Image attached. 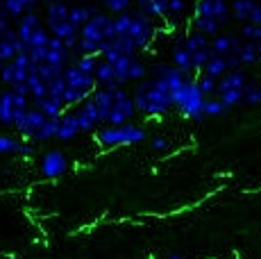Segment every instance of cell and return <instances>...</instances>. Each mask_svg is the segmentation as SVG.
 <instances>
[{
  "mask_svg": "<svg viewBox=\"0 0 261 259\" xmlns=\"http://www.w3.org/2000/svg\"><path fill=\"white\" fill-rule=\"evenodd\" d=\"M154 37H157V21L141 9L137 12L127 9V12L112 16V39L107 48H114L125 55H137L139 50H145L154 41Z\"/></svg>",
  "mask_w": 261,
  "mask_h": 259,
  "instance_id": "obj_1",
  "label": "cell"
},
{
  "mask_svg": "<svg viewBox=\"0 0 261 259\" xmlns=\"http://www.w3.org/2000/svg\"><path fill=\"white\" fill-rule=\"evenodd\" d=\"M112 39V14L98 9L82 28L75 46V55H102Z\"/></svg>",
  "mask_w": 261,
  "mask_h": 259,
  "instance_id": "obj_2",
  "label": "cell"
},
{
  "mask_svg": "<svg viewBox=\"0 0 261 259\" xmlns=\"http://www.w3.org/2000/svg\"><path fill=\"white\" fill-rule=\"evenodd\" d=\"M16 37H18V41H21L23 53H28L30 57H32V62L37 64L39 59H41V55L46 50L53 34H50V30L46 28V23L41 21V16H39L34 9H30V12H25L23 16L18 18Z\"/></svg>",
  "mask_w": 261,
  "mask_h": 259,
  "instance_id": "obj_3",
  "label": "cell"
},
{
  "mask_svg": "<svg viewBox=\"0 0 261 259\" xmlns=\"http://www.w3.org/2000/svg\"><path fill=\"white\" fill-rule=\"evenodd\" d=\"M229 16H232V9L227 0H195L191 28L212 39L223 30V25H227Z\"/></svg>",
  "mask_w": 261,
  "mask_h": 259,
  "instance_id": "obj_4",
  "label": "cell"
},
{
  "mask_svg": "<svg viewBox=\"0 0 261 259\" xmlns=\"http://www.w3.org/2000/svg\"><path fill=\"white\" fill-rule=\"evenodd\" d=\"M132 98L134 105H137V112L143 114V116H164L175 107L173 96L168 91H164L154 77H143L134 87Z\"/></svg>",
  "mask_w": 261,
  "mask_h": 259,
  "instance_id": "obj_5",
  "label": "cell"
},
{
  "mask_svg": "<svg viewBox=\"0 0 261 259\" xmlns=\"http://www.w3.org/2000/svg\"><path fill=\"white\" fill-rule=\"evenodd\" d=\"M46 28L50 34L62 39L68 48L75 53L80 39V28L71 23V3L68 0H55V3L46 5Z\"/></svg>",
  "mask_w": 261,
  "mask_h": 259,
  "instance_id": "obj_6",
  "label": "cell"
},
{
  "mask_svg": "<svg viewBox=\"0 0 261 259\" xmlns=\"http://www.w3.org/2000/svg\"><path fill=\"white\" fill-rule=\"evenodd\" d=\"M148 139L145 130L137 123H120V125H105L95 130V143L100 148H120V146H137Z\"/></svg>",
  "mask_w": 261,
  "mask_h": 259,
  "instance_id": "obj_7",
  "label": "cell"
},
{
  "mask_svg": "<svg viewBox=\"0 0 261 259\" xmlns=\"http://www.w3.org/2000/svg\"><path fill=\"white\" fill-rule=\"evenodd\" d=\"M204 100H207V96L200 91L198 82H195L193 77H189L187 82L173 93V105L184 116L193 118V121H202L204 118Z\"/></svg>",
  "mask_w": 261,
  "mask_h": 259,
  "instance_id": "obj_8",
  "label": "cell"
},
{
  "mask_svg": "<svg viewBox=\"0 0 261 259\" xmlns=\"http://www.w3.org/2000/svg\"><path fill=\"white\" fill-rule=\"evenodd\" d=\"M32 107V98L21 96L16 93L12 87H3L0 89V125L16 130V125L21 123V118L25 116V112Z\"/></svg>",
  "mask_w": 261,
  "mask_h": 259,
  "instance_id": "obj_9",
  "label": "cell"
},
{
  "mask_svg": "<svg viewBox=\"0 0 261 259\" xmlns=\"http://www.w3.org/2000/svg\"><path fill=\"white\" fill-rule=\"evenodd\" d=\"M37 68V64L32 62L28 53H18L14 59L3 64V71H0V84L3 87H14V84L28 82V77L32 75V71Z\"/></svg>",
  "mask_w": 261,
  "mask_h": 259,
  "instance_id": "obj_10",
  "label": "cell"
},
{
  "mask_svg": "<svg viewBox=\"0 0 261 259\" xmlns=\"http://www.w3.org/2000/svg\"><path fill=\"white\" fill-rule=\"evenodd\" d=\"M137 114V105H134L132 93L125 87H116L114 89V105L109 109V116L105 125H120V123H127L134 118Z\"/></svg>",
  "mask_w": 261,
  "mask_h": 259,
  "instance_id": "obj_11",
  "label": "cell"
},
{
  "mask_svg": "<svg viewBox=\"0 0 261 259\" xmlns=\"http://www.w3.org/2000/svg\"><path fill=\"white\" fill-rule=\"evenodd\" d=\"M62 77H64V82H66L68 89L84 93V96H91V93L95 91V87H98V82H95L93 73L82 71V68H77L73 62L62 71Z\"/></svg>",
  "mask_w": 261,
  "mask_h": 259,
  "instance_id": "obj_12",
  "label": "cell"
},
{
  "mask_svg": "<svg viewBox=\"0 0 261 259\" xmlns=\"http://www.w3.org/2000/svg\"><path fill=\"white\" fill-rule=\"evenodd\" d=\"M152 77L157 80L159 87H162L164 91H168L170 96H173V93L189 80L187 73H182L177 66H173V64H157V66H154V75Z\"/></svg>",
  "mask_w": 261,
  "mask_h": 259,
  "instance_id": "obj_13",
  "label": "cell"
},
{
  "mask_svg": "<svg viewBox=\"0 0 261 259\" xmlns=\"http://www.w3.org/2000/svg\"><path fill=\"white\" fill-rule=\"evenodd\" d=\"M39 171L46 180H59L62 175H66L68 171V159L62 150H48L41 155L39 162Z\"/></svg>",
  "mask_w": 261,
  "mask_h": 259,
  "instance_id": "obj_14",
  "label": "cell"
},
{
  "mask_svg": "<svg viewBox=\"0 0 261 259\" xmlns=\"http://www.w3.org/2000/svg\"><path fill=\"white\" fill-rule=\"evenodd\" d=\"M73 112H75V118H77L80 132H95V130L102 125L98 107H95V102L91 100V96H89L84 102H80L77 107H73Z\"/></svg>",
  "mask_w": 261,
  "mask_h": 259,
  "instance_id": "obj_15",
  "label": "cell"
},
{
  "mask_svg": "<svg viewBox=\"0 0 261 259\" xmlns=\"http://www.w3.org/2000/svg\"><path fill=\"white\" fill-rule=\"evenodd\" d=\"M48 121V116L41 112L39 107H30L28 112H25V116L21 118V123L16 125V134L21 139H28V141H34V137H37V132L41 130V125Z\"/></svg>",
  "mask_w": 261,
  "mask_h": 259,
  "instance_id": "obj_16",
  "label": "cell"
},
{
  "mask_svg": "<svg viewBox=\"0 0 261 259\" xmlns=\"http://www.w3.org/2000/svg\"><path fill=\"white\" fill-rule=\"evenodd\" d=\"M18 53H23L21 41L16 37V28H7L0 32V62H9L14 59Z\"/></svg>",
  "mask_w": 261,
  "mask_h": 259,
  "instance_id": "obj_17",
  "label": "cell"
},
{
  "mask_svg": "<svg viewBox=\"0 0 261 259\" xmlns=\"http://www.w3.org/2000/svg\"><path fill=\"white\" fill-rule=\"evenodd\" d=\"M241 46V37L239 34H223L218 32L216 37H212L209 41V48H212V55H220V57H227V55H234Z\"/></svg>",
  "mask_w": 261,
  "mask_h": 259,
  "instance_id": "obj_18",
  "label": "cell"
},
{
  "mask_svg": "<svg viewBox=\"0 0 261 259\" xmlns=\"http://www.w3.org/2000/svg\"><path fill=\"white\" fill-rule=\"evenodd\" d=\"M80 134V125L77 118H75V112H64L62 116L57 118V132H55V139L57 141H73Z\"/></svg>",
  "mask_w": 261,
  "mask_h": 259,
  "instance_id": "obj_19",
  "label": "cell"
},
{
  "mask_svg": "<svg viewBox=\"0 0 261 259\" xmlns=\"http://www.w3.org/2000/svg\"><path fill=\"white\" fill-rule=\"evenodd\" d=\"M170 64H173V66H177L182 73H187L189 77L195 73L193 57H191V53L187 50V46L182 43V39H179V41L173 46V50H170Z\"/></svg>",
  "mask_w": 261,
  "mask_h": 259,
  "instance_id": "obj_20",
  "label": "cell"
},
{
  "mask_svg": "<svg viewBox=\"0 0 261 259\" xmlns=\"http://www.w3.org/2000/svg\"><path fill=\"white\" fill-rule=\"evenodd\" d=\"M37 3H39V0H3L0 12H3L5 16H9L12 21H18L25 12L34 9V5H37Z\"/></svg>",
  "mask_w": 261,
  "mask_h": 259,
  "instance_id": "obj_21",
  "label": "cell"
},
{
  "mask_svg": "<svg viewBox=\"0 0 261 259\" xmlns=\"http://www.w3.org/2000/svg\"><path fill=\"white\" fill-rule=\"evenodd\" d=\"M32 105H34V107H39L50 118H59L64 112H66V105L59 100V98L50 96V93H46V96H41V98H37V100H32Z\"/></svg>",
  "mask_w": 261,
  "mask_h": 259,
  "instance_id": "obj_22",
  "label": "cell"
},
{
  "mask_svg": "<svg viewBox=\"0 0 261 259\" xmlns=\"http://www.w3.org/2000/svg\"><path fill=\"white\" fill-rule=\"evenodd\" d=\"M93 77H95V82H98V87H107V89L118 87L116 75H114V66L105 57H100L98 66H95V71H93Z\"/></svg>",
  "mask_w": 261,
  "mask_h": 259,
  "instance_id": "obj_23",
  "label": "cell"
},
{
  "mask_svg": "<svg viewBox=\"0 0 261 259\" xmlns=\"http://www.w3.org/2000/svg\"><path fill=\"white\" fill-rule=\"evenodd\" d=\"M98 9L100 7H95V5H89V3H84V0H77V3L71 5V23L73 25H77V28H82L84 23H87L95 12H98Z\"/></svg>",
  "mask_w": 261,
  "mask_h": 259,
  "instance_id": "obj_24",
  "label": "cell"
},
{
  "mask_svg": "<svg viewBox=\"0 0 261 259\" xmlns=\"http://www.w3.org/2000/svg\"><path fill=\"white\" fill-rule=\"evenodd\" d=\"M209 41H212V39H209L207 34L198 32V30H191V32H187V34L182 37V43L187 46V50L191 53V57H193L195 53H200V50H207V48H209Z\"/></svg>",
  "mask_w": 261,
  "mask_h": 259,
  "instance_id": "obj_25",
  "label": "cell"
},
{
  "mask_svg": "<svg viewBox=\"0 0 261 259\" xmlns=\"http://www.w3.org/2000/svg\"><path fill=\"white\" fill-rule=\"evenodd\" d=\"M227 71H232V66H229V59L227 57H220V55H212V59L204 64V68L200 73H207V75L220 80Z\"/></svg>",
  "mask_w": 261,
  "mask_h": 259,
  "instance_id": "obj_26",
  "label": "cell"
},
{
  "mask_svg": "<svg viewBox=\"0 0 261 259\" xmlns=\"http://www.w3.org/2000/svg\"><path fill=\"white\" fill-rule=\"evenodd\" d=\"M254 5H257V0H232L229 9H232V16L237 18L239 23H248L250 16H252Z\"/></svg>",
  "mask_w": 261,
  "mask_h": 259,
  "instance_id": "obj_27",
  "label": "cell"
},
{
  "mask_svg": "<svg viewBox=\"0 0 261 259\" xmlns=\"http://www.w3.org/2000/svg\"><path fill=\"white\" fill-rule=\"evenodd\" d=\"M141 12H145L148 16H152L154 21H164L168 18V0H145Z\"/></svg>",
  "mask_w": 261,
  "mask_h": 259,
  "instance_id": "obj_28",
  "label": "cell"
},
{
  "mask_svg": "<svg viewBox=\"0 0 261 259\" xmlns=\"http://www.w3.org/2000/svg\"><path fill=\"white\" fill-rule=\"evenodd\" d=\"M23 139L18 134H0V155H21Z\"/></svg>",
  "mask_w": 261,
  "mask_h": 259,
  "instance_id": "obj_29",
  "label": "cell"
},
{
  "mask_svg": "<svg viewBox=\"0 0 261 259\" xmlns=\"http://www.w3.org/2000/svg\"><path fill=\"white\" fill-rule=\"evenodd\" d=\"M239 59L241 64H259L261 57H259V50H257V43L254 41H245V39H241V46H239Z\"/></svg>",
  "mask_w": 261,
  "mask_h": 259,
  "instance_id": "obj_30",
  "label": "cell"
},
{
  "mask_svg": "<svg viewBox=\"0 0 261 259\" xmlns=\"http://www.w3.org/2000/svg\"><path fill=\"white\" fill-rule=\"evenodd\" d=\"M28 87H30V98H32V100H37V98H41L48 93V84L41 80V75L37 73V68H34L32 75L28 77Z\"/></svg>",
  "mask_w": 261,
  "mask_h": 259,
  "instance_id": "obj_31",
  "label": "cell"
},
{
  "mask_svg": "<svg viewBox=\"0 0 261 259\" xmlns=\"http://www.w3.org/2000/svg\"><path fill=\"white\" fill-rule=\"evenodd\" d=\"M95 3H98L100 7H102L107 14H112V16H116V14L127 12V9L134 5V0H95Z\"/></svg>",
  "mask_w": 261,
  "mask_h": 259,
  "instance_id": "obj_32",
  "label": "cell"
},
{
  "mask_svg": "<svg viewBox=\"0 0 261 259\" xmlns=\"http://www.w3.org/2000/svg\"><path fill=\"white\" fill-rule=\"evenodd\" d=\"M55 132H57V118H50L41 125V130L37 132V137H34V143H46V141H53L55 139Z\"/></svg>",
  "mask_w": 261,
  "mask_h": 259,
  "instance_id": "obj_33",
  "label": "cell"
},
{
  "mask_svg": "<svg viewBox=\"0 0 261 259\" xmlns=\"http://www.w3.org/2000/svg\"><path fill=\"white\" fill-rule=\"evenodd\" d=\"M98 62H100V55H75L73 57L75 66L82 68V71H87V73H93L95 66H98Z\"/></svg>",
  "mask_w": 261,
  "mask_h": 259,
  "instance_id": "obj_34",
  "label": "cell"
},
{
  "mask_svg": "<svg viewBox=\"0 0 261 259\" xmlns=\"http://www.w3.org/2000/svg\"><path fill=\"white\" fill-rule=\"evenodd\" d=\"M227 112V107H225V102L220 100V98H209L204 100V118L207 116H223V114Z\"/></svg>",
  "mask_w": 261,
  "mask_h": 259,
  "instance_id": "obj_35",
  "label": "cell"
},
{
  "mask_svg": "<svg viewBox=\"0 0 261 259\" xmlns=\"http://www.w3.org/2000/svg\"><path fill=\"white\" fill-rule=\"evenodd\" d=\"M239 37L245 41H261V25L257 23H241Z\"/></svg>",
  "mask_w": 261,
  "mask_h": 259,
  "instance_id": "obj_36",
  "label": "cell"
},
{
  "mask_svg": "<svg viewBox=\"0 0 261 259\" xmlns=\"http://www.w3.org/2000/svg\"><path fill=\"white\" fill-rule=\"evenodd\" d=\"M243 93L245 91H241V89H229V91H220L218 98L225 102V107L232 109V107H237V105L243 102Z\"/></svg>",
  "mask_w": 261,
  "mask_h": 259,
  "instance_id": "obj_37",
  "label": "cell"
},
{
  "mask_svg": "<svg viewBox=\"0 0 261 259\" xmlns=\"http://www.w3.org/2000/svg\"><path fill=\"white\" fill-rule=\"evenodd\" d=\"M195 82H198L200 91H202L204 96H214V93H216V89H218V80L212 77V75H207V73H200Z\"/></svg>",
  "mask_w": 261,
  "mask_h": 259,
  "instance_id": "obj_38",
  "label": "cell"
},
{
  "mask_svg": "<svg viewBox=\"0 0 261 259\" xmlns=\"http://www.w3.org/2000/svg\"><path fill=\"white\" fill-rule=\"evenodd\" d=\"M243 102L245 105H261V84L248 82V87H245V93H243Z\"/></svg>",
  "mask_w": 261,
  "mask_h": 259,
  "instance_id": "obj_39",
  "label": "cell"
},
{
  "mask_svg": "<svg viewBox=\"0 0 261 259\" xmlns=\"http://www.w3.org/2000/svg\"><path fill=\"white\" fill-rule=\"evenodd\" d=\"M64 91H66V82H64L62 75H57L55 80H50V82H48V93H50V96H55V98H59V100H62Z\"/></svg>",
  "mask_w": 261,
  "mask_h": 259,
  "instance_id": "obj_40",
  "label": "cell"
},
{
  "mask_svg": "<svg viewBox=\"0 0 261 259\" xmlns=\"http://www.w3.org/2000/svg\"><path fill=\"white\" fill-rule=\"evenodd\" d=\"M150 148H152L154 152H166L170 148V141L166 137H162V134H157V137L150 139Z\"/></svg>",
  "mask_w": 261,
  "mask_h": 259,
  "instance_id": "obj_41",
  "label": "cell"
},
{
  "mask_svg": "<svg viewBox=\"0 0 261 259\" xmlns=\"http://www.w3.org/2000/svg\"><path fill=\"white\" fill-rule=\"evenodd\" d=\"M248 23H257V25H261V5H259V0H257V5H254L252 16H250Z\"/></svg>",
  "mask_w": 261,
  "mask_h": 259,
  "instance_id": "obj_42",
  "label": "cell"
},
{
  "mask_svg": "<svg viewBox=\"0 0 261 259\" xmlns=\"http://www.w3.org/2000/svg\"><path fill=\"white\" fill-rule=\"evenodd\" d=\"M7 28H12V18L5 16V14L0 12V32H3V30H7Z\"/></svg>",
  "mask_w": 261,
  "mask_h": 259,
  "instance_id": "obj_43",
  "label": "cell"
},
{
  "mask_svg": "<svg viewBox=\"0 0 261 259\" xmlns=\"http://www.w3.org/2000/svg\"><path fill=\"white\" fill-rule=\"evenodd\" d=\"M166 259H189V257H182V255H168Z\"/></svg>",
  "mask_w": 261,
  "mask_h": 259,
  "instance_id": "obj_44",
  "label": "cell"
},
{
  "mask_svg": "<svg viewBox=\"0 0 261 259\" xmlns=\"http://www.w3.org/2000/svg\"><path fill=\"white\" fill-rule=\"evenodd\" d=\"M3 64H5V62H0V71H3Z\"/></svg>",
  "mask_w": 261,
  "mask_h": 259,
  "instance_id": "obj_45",
  "label": "cell"
},
{
  "mask_svg": "<svg viewBox=\"0 0 261 259\" xmlns=\"http://www.w3.org/2000/svg\"><path fill=\"white\" fill-rule=\"evenodd\" d=\"M0 5H3V0H0Z\"/></svg>",
  "mask_w": 261,
  "mask_h": 259,
  "instance_id": "obj_46",
  "label": "cell"
},
{
  "mask_svg": "<svg viewBox=\"0 0 261 259\" xmlns=\"http://www.w3.org/2000/svg\"><path fill=\"white\" fill-rule=\"evenodd\" d=\"M84 3H87V0H84Z\"/></svg>",
  "mask_w": 261,
  "mask_h": 259,
  "instance_id": "obj_47",
  "label": "cell"
}]
</instances>
